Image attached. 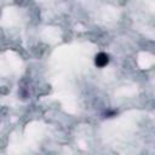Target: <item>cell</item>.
I'll use <instances>...</instances> for the list:
<instances>
[{
    "mask_svg": "<svg viewBox=\"0 0 155 155\" xmlns=\"http://www.w3.org/2000/svg\"><path fill=\"white\" fill-rule=\"evenodd\" d=\"M94 62H96V65H98V67H104V65H107V64H108L109 58H108V56H107L105 53L101 52V53H98V54L96 56Z\"/></svg>",
    "mask_w": 155,
    "mask_h": 155,
    "instance_id": "1",
    "label": "cell"
}]
</instances>
